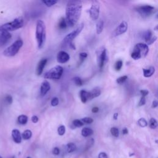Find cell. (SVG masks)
<instances>
[{
	"label": "cell",
	"mask_w": 158,
	"mask_h": 158,
	"mask_svg": "<svg viewBox=\"0 0 158 158\" xmlns=\"http://www.w3.org/2000/svg\"><path fill=\"white\" fill-rule=\"evenodd\" d=\"M82 3L80 1H69L66 6V20L68 25L72 27L77 24L80 17Z\"/></svg>",
	"instance_id": "obj_1"
},
{
	"label": "cell",
	"mask_w": 158,
	"mask_h": 158,
	"mask_svg": "<svg viewBox=\"0 0 158 158\" xmlns=\"http://www.w3.org/2000/svg\"><path fill=\"white\" fill-rule=\"evenodd\" d=\"M36 39L38 48H43L46 40V26L43 20H38L36 26Z\"/></svg>",
	"instance_id": "obj_2"
},
{
	"label": "cell",
	"mask_w": 158,
	"mask_h": 158,
	"mask_svg": "<svg viewBox=\"0 0 158 158\" xmlns=\"http://www.w3.org/2000/svg\"><path fill=\"white\" fill-rule=\"evenodd\" d=\"M83 27H84V24L82 23L78 26L76 30H74L70 34L67 35L62 41V48H64L67 46L70 47V46L72 44H73L72 43L73 40L81 33V31H82L83 29Z\"/></svg>",
	"instance_id": "obj_3"
},
{
	"label": "cell",
	"mask_w": 158,
	"mask_h": 158,
	"mask_svg": "<svg viewBox=\"0 0 158 158\" xmlns=\"http://www.w3.org/2000/svg\"><path fill=\"white\" fill-rule=\"evenodd\" d=\"M24 22L23 18L19 17L17 18H15L13 21H11V22H9L0 25V28L6 30L9 32L10 31H14L22 28L24 25Z\"/></svg>",
	"instance_id": "obj_4"
},
{
	"label": "cell",
	"mask_w": 158,
	"mask_h": 158,
	"mask_svg": "<svg viewBox=\"0 0 158 158\" xmlns=\"http://www.w3.org/2000/svg\"><path fill=\"white\" fill-rule=\"evenodd\" d=\"M23 46V41L20 39H19L14 41V43L9 46L3 52V55L7 57H13L15 55L17 54L20 49Z\"/></svg>",
	"instance_id": "obj_5"
},
{
	"label": "cell",
	"mask_w": 158,
	"mask_h": 158,
	"mask_svg": "<svg viewBox=\"0 0 158 158\" xmlns=\"http://www.w3.org/2000/svg\"><path fill=\"white\" fill-rule=\"evenodd\" d=\"M64 69L61 66H56L52 69L47 71L44 75V78L46 79H52V80H59L61 77Z\"/></svg>",
	"instance_id": "obj_6"
},
{
	"label": "cell",
	"mask_w": 158,
	"mask_h": 158,
	"mask_svg": "<svg viewBox=\"0 0 158 158\" xmlns=\"http://www.w3.org/2000/svg\"><path fill=\"white\" fill-rule=\"evenodd\" d=\"M108 61V57L107 56L106 50L104 47H101V48L98 49L97 51V61L100 69H102Z\"/></svg>",
	"instance_id": "obj_7"
},
{
	"label": "cell",
	"mask_w": 158,
	"mask_h": 158,
	"mask_svg": "<svg viewBox=\"0 0 158 158\" xmlns=\"http://www.w3.org/2000/svg\"><path fill=\"white\" fill-rule=\"evenodd\" d=\"M100 12V4L98 1H93L92 6L89 10V15L92 20H96L98 19Z\"/></svg>",
	"instance_id": "obj_8"
},
{
	"label": "cell",
	"mask_w": 158,
	"mask_h": 158,
	"mask_svg": "<svg viewBox=\"0 0 158 158\" xmlns=\"http://www.w3.org/2000/svg\"><path fill=\"white\" fill-rule=\"evenodd\" d=\"M137 11L143 17H148L150 15L154 14L156 11L155 8L150 5L140 6L137 8Z\"/></svg>",
	"instance_id": "obj_9"
},
{
	"label": "cell",
	"mask_w": 158,
	"mask_h": 158,
	"mask_svg": "<svg viewBox=\"0 0 158 158\" xmlns=\"http://www.w3.org/2000/svg\"><path fill=\"white\" fill-rule=\"evenodd\" d=\"M11 36L9 31L0 28V48L6 45L11 38Z\"/></svg>",
	"instance_id": "obj_10"
},
{
	"label": "cell",
	"mask_w": 158,
	"mask_h": 158,
	"mask_svg": "<svg viewBox=\"0 0 158 158\" xmlns=\"http://www.w3.org/2000/svg\"><path fill=\"white\" fill-rule=\"evenodd\" d=\"M128 29V24L125 21H122L117 27L115 29L113 34V36H117L119 35H122L127 31Z\"/></svg>",
	"instance_id": "obj_11"
},
{
	"label": "cell",
	"mask_w": 158,
	"mask_h": 158,
	"mask_svg": "<svg viewBox=\"0 0 158 158\" xmlns=\"http://www.w3.org/2000/svg\"><path fill=\"white\" fill-rule=\"evenodd\" d=\"M135 48L137 50L141 56V57H145L148 55L149 52V48L148 46L145 43H138L136 44L135 47Z\"/></svg>",
	"instance_id": "obj_12"
},
{
	"label": "cell",
	"mask_w": 158,
	"mask_h": 158,
	"mask_svg": "<svg viewBox=\"0 0 158 158\" xmlns=\"http://www.w3.org/2000/svg\"><path fill=\"white\" fill-rule=\"evenodd\" d=\"M70 59V56L67 52L64 51H59L57 55V61L61 64H64V63L69 61Z\"/></svg>",
	"instance_id": "obj_13"
},
{
	"label": "cell",
	"mask_w": 158,
	"mask_h": 158,
	"mask_svg": "<svg viewBox=\"0 0 158 158\" xmlns=\"http://www.w3.org/2000/svg\"><path fill=\"white\" fill-rule=\"evenodd\" d=\"M50 88H51V86H50V83L46 80L43 81V82H42L41 87H40L41 95V96L46 95V94L50 90Z\"/></svg>",
	"instance_id": "obj_14"
},
{
	"label": "cell",
	"mask_w": 158,
	"mask_h": 158,
	"mask_svg": "<svg viewBox=\"0 0 158 158\" xmlns=\"http://www.w3.org/2000/svg\"><path fill=\"white\" fill-rule=\"evenodd\" d=\"M12 137L15 143H20L22 141V136H21L20 131L17 129L13 130Z\"/></svg>",
	"instance_id": "obj_15"
},
{
	"label": "cell",
	"mask_w": 158,
	"mask_h": 158,
	"mask_svg": "<svg viewBox=\"0 0 158 158\" xmlns=\"http://www.w3.org/2000/svg\"><path fill=\"white\" fill-rule=\"evenodd\" d=\"M47 61H48L47 59H42L38 62L37 68H36V74H37L38 76L41 75V73H43V69L46 64Z\"/></svg>",
	"instance_id": "obj_16"
},
{
	"label": "cell",
	"mask_w": 158,
	"mask_h": 158,
	"mask_svg": "<svg viewBox=\"0 0 158 158\" xmlns=\"http://www.w3.org/2000/svg\"><path fill=\"white\" fill-rule=\"evenodd\" d=\"M101 90H100V89L99 88L96 87V88H93L92 91L89 92V100L99 96L100 94H101Z\"/></svg>",
	"instance_id": "obj_17"
},
{
	"label": "cell",
	"mask_w": 158,
	"mask_h": 158,
	"mask_svg": "<svg viewBox=\"0 0 158 158\" xmlns=\"http://www.w3.org/2000/svg\"><path fill=\"white\" fill-rule=\"evenodd\" d=\"M143 72L145 77H150L155 73V68L153 66H151L148 69H143Z\"/></svg>",
	"instance_id": "obj_18"
},
{
	"label": "cell",
	"mask_w": 158,
	"mask_h": 158,
	"mask_svg": "<svg viewBox=\"0 0 158 158\" xmlns=\"http://www.w3.org/2000/svg\"><path fill=\"white\" fill-rule=\"evenodd\" d=\"M80 97L81 99V101L83 103H86L87 101L89 100V92L82 89L80 92Z\"/></svg>",
	"instance_id": "obj_19"
},
{
	"label": "cell",
	"mask_w": 158,
	"mask_h": 158,
	"mask_svg": "<svg viewBox=\"0 0 158 158\" xmlns=\"http://www.w3.org/2000/svg\"><path fill=\"white\" fill-rule=\"evenodd\" d=\"M103 28H104V22L102 20H98V22L96 23V33L98 35H99L102 33Z\"/></svg>",
	"instance_id": "obj_20"
},
{
	"label": "cell",
	"mask_w": 158,
	"mask_h": 158,
	"mask_svg": "<svg viewBox=\"0 0 158 158\" xmlns=\"http://www.w3.org/2000/svg\"><path fill=\"white\" fill-rule=\"evenodd\" d=\"M93 134V131L92 129H89V128H83L82 130V135L84 137H87V136H89L92 135Z\"/></svg>",
	"instance_id": "obj_21"
},
{
	"label": "cell",
	"mask_w": 158,
	"mask_h": 158,
	"mask_svg": "<svg viewBox=\"0 0 158 158\" xmlns=\"http://www.w3.org/2000/svg\"><path fill=\"white\" fill-rule=\"evenodd\" d=\"M17 121L21 125H25L28 122V117L25 115H20L17 118Z\"/></svg>",
	"instance_id": "obj_22"
},
{
	"label": "cell",
	"mask_w": 158,
	"mask_h": 158,
	"mask_svg": "<svg viewBox=\"0 0 158 158\" xmlns=\"http://www.w3.org/2000/svg\"><path fill=\"white\" fill-rule=\"evenodd\" d=\"M131 58L134 59V60H138L141 58V56L140 53V52L136 48H134L133 52H131Z\"/></svg>",
	"instance_id": "obj_23"
},
{
	"label": "cell",
	"mask_w": 158,
	"mask_h": 158,
	"mask_svg": "<svg viewBox=\"0 0 158 158\" xmlns=\"http://www.w3.org/2000/svg\"><path fill=\"white\" fill-rule=\"evenodd\" d=\"M21 136H22V138L24 140H29L31 137V136H32V133H31V130H26L24 131Z\"/></svg>",
	"instance_id": "obj_24"
},
{
	"label": "cell",
	"mask_w": 158,
	"mask_h": 158,
	"mask_svg": "<svg viewBox=\"0 0 158 158\" xmlns=\"http://www.w3.org/2000/svg\"><path fill=\"white\" fill-rule=\"evenodd\" d=\"M152 37V32H151V31L150 30L146 31L143 34V38L144 39V40L146 42H147V43H148V42L151 39Z\"/></svg>",
	"instance_id": "obj_25"
},
{
	"label": "cell",
	"mask_w": 158,
	"mask_h": 158,
	"mask_svg": "<svg viewBox=\"0 0 158 158\" xmlns=\"http://www.w3.org/2000/svg\"><path fill=\"white\" fill-rule=\"evenodd\" d=\"M44 4H45L47 7H52L55 5L57 1L55 0H45V1H42Z\"/></svg>",
	"instance_id": "obj_26"
},
{
	"label": "cell",
	"mask_w": 158,
	"mask_h": 158,
	"mask_svg": "<svg viewBox=\"0 0 158 158\" xmlns=\"http://www.w3.org/2000/svg\"><path fill=\"white\" fill-rule=\"evenodd\" d=\"M67 26V22H66V19H64V17H62L60 20H59V29L63 30V29H66Z\"/></svg>",
	"instance_id": "obj_27"
},
{
	"label": "cell",
	"mask_w": 158,
	"mask_h": 158,
	"mask_svg": "<svg viewBox=\"0 0 158 158\" xmlns=\"http://www.w3.org/2000/svg\"><path fill=\"white\" fill-rule=\"evenodd\" d=\"M67 151L68 152H72L74 151H76V145L73 143H68L67 145Z\"/></svg>",
	"instance_id": "obj_28"
},
{
	"label": "cell",
	"mask_w": 158,
	"mask_h": 158,
	"mask_svg": "<svg viewBox=\"0 0 158 158\" xmlns=\"http://www.w3.org/2000/svg\"><path fill=\"white\" fill-rule=\"evenodd\" d=\"M149 125H150V127L152 129H155L157 128V120L154 119V118H151L150 120V122H149Z\"/></svg>",
	"instance_id": "obj_29"
},
{
	"label": "cell",
	"mask_w": 158,
	"mask_h": 158,
	"mask_svg": "<svg viewBox=\"0 0 158 158\" xmlns=\"http://www.w3.org/2000/svg\"><path fill=\"white\" fill-rule=\"evenodd\" d=\"M138 124L141 127H145L148 125V122H147V121L144 118H140L138 120Z\"/></svg>",
	"instance_id": "obj_30"
},
{
	"label": "cell",
	"mask_w": 158,
	"mask_h": 158,
	"mask_svg": "<svg viewBox=\"0 0 158 158\" xmlns=\"http://www.w3.org/2000/svg\"><path fill=\"white\" fill-rule=\"evenodd\" d=\"M73 82H74L75 84L77 86L80 87V86L83 85V81L80 77H76L73 78Z\"/></svg>",
	"instance_id": "obj_31"
},
{
	"label": "cell",
	"mask_w": 158,
	"mask_h": 158,
	"mask_svg": "<svg viewBox=\"0 0 158 158\" xmlns=\"http://www.w3.org/2000/svg\"><path fill=\"white\" fill-rule=\"evenodd\" d=\"M122 65H123V62L121 60L117 61L115 64V69L117 71H120V69H122Z\"/></svg>",
	"instance_id": "obj_32"
},
{
	"label": "cell",
	"mask_w": 158,
	"mask_h": 158,
	"mask_svg": "<svg viewBox=\"0 0 158 158\" xmlns=\"http://www.w3.org/2000/svg\"><path fill=\"white\" fill-rule=\"evenodd\" d=\"M110 133H111L112 135L115 136V137H118L119 135V129L116 127H113L110 129Z\"/></svg>",
	"instance_id": "obj_33"
},
{
	"label": "cell",
	"mask_w": 158,
	"mask_h": 158,
	"mask_svg": "<svg viewBox=\"0 0 158 158\" xmlns=\"http://www.w3.org/2000/svg\"><path fill=\"white\" fill-rule=\"evenodd\" d=\"M127 78H128V77L127 76H122L120 77H119L116 80V82L118 84H120V85H121V84L124 83L126 80H127Z\"/></svg>",
	"instance_id": "obj_34"
},
{
	"label": "cell",
	"mask_w": 158,
	"mask_h": 158,
	"mask_svg": "<svg viewBox=\"0 0 158 158\" xmlns=\"http://www.w3.org/2000/svg\"><path fill=\"white\" fill-rule=\"evenodd\" d=\"M66 132V127L64 125H61L59 128L57 129V133L61 136L64 135Z\"/></svg>",
	"instance_id": "obj_35"
},
{
	"label": "cell",
	"mask_w": 158,
	"mask_h": 158,
	"mask_svg": "<svg viewBox=\"0 0 158 158\" xmlns=\"http://www.w3.org/2000/svg\"><path fill=\"white\" fill-rule=\"evenodd\" d=\"M83 123L80 120L76 119L73 121V125L76 127H81L83 125Z\"/></svg>",
	"instance_id": "obj_36"
},
{
	"label": "cell",
	"mask_w": 158,
	"mask_h": 158,
	"mask_svg": "<svg viewBox=\"0 0 158 158\" xmlns=\"http://www.w3.org/2000/svg\"><path fill=\"white\" fill-rule=\"evenodd\" d=\"M82 122L84 124H90L92 123H93V120L92 118L91 117H84L82 119Z\"/></svg>",
	"instance_id": "obj_37"
},
{
	"label": "cell",
	"mask_w": 158,
	"mask_h": 158,
	"mask_svg": "<svg viewBox=\"0 0 158 158\" xmlns=\"http://www.w3.org/2000/svg\"><path fill=\"white\" fill-rule=\"evenodd\" d=\"M4 101L6 102V103L8 104H11L13 103V97L10 95V94H8L4 98Z\"/></svg>",
	"instance_id": "obj_38"
},
{
	"label": "cell",
	"mask_w": 158,
	"mask_h": 158,
	"mask_svg": "<svg viewBox=\"0 0 158 158\" xmlns=\"http://www.w3.org/2000/svg\"><path fill=\"white\" fill-rule=\"evenodd\" d=\"M79 56H80V64H82V63L84 61V60H85V59L87 57L88 55L87 52H80V55H79Z\"/></svg>",
	"instance_id": "obj_39"
},
{
	"label": "cell",
	"mask_w": 158,
	"mask_h": 158,
	"mask_svg": "<svg viewBox=\"0 0 158 158\" xmlns=\"http://www.w3.org/2000/svg\"><path fill=\"white\" fill-rule=\"evenodd\" d=\"M59 104V99L57 98L56 97H55L52 99L51 100V106H57V105H58Z\"/></svg>",
	"instance_id": "obj_40"
},
{
	"label": "cell",
	"mask_w": 158,
	"mask_h": 158,
	"mask_svg": "<svg viewBox=\"0 0 158 158\" xmlns=\"http://www.w3.org/2000/svg\"><path fill=\"white\" fill-rule=\"evenodd\" d=\"M146 104V99H145V97H143L141 96V99H140V101L138 103V106L140 107V106H143V105H145Z\"/></svg>",
	"instance_id": "obj_41"
},
{
	"label": "cell",
	"mask_w": 158,
	"mask_h": 158,
	"mask_svg": "<svg viewBox=\"0 0 158 158\" xmlns=\"http://www.w3.org/2000/svg\"><path fill=\"white\" fill-rule=\"evenodd\" d=\"M140 93L141 94L142 96L145 97L149 94V92L148 90H146V89H141V90H140Z\"/></svg>",
	"instance_id": "obj_42"
},
{
	"label": "cell",
	"mask_w": 158,
	"mask_h": 158,
	"mask_svg": "<svg viewBox=\"0 0 158 158\" xmlns=\"http://www.w3.org/2000/svg\"><path fill=\"white\" fill-rule=\"evenodd\" d=\"M59 153H60V150L58 148H57V147H56V148H55L53 150H52V154L55 155H59Z\"/></svg>",
	"instance_id": "obj_43"
},
{
	"label": "cell",
	"mask_w": 158,
	"mask_h": 158,
	"mask_svg": "<svg viewBox=\"0 0 158 158\" xmlns=\"http://www.w3.org/2000/svg\"><path fill=\"white\" fill-rule=\"evenodd\" d=\"M156 40H157V37H156V36H153V37H152L151 38V39L148 42V43H148V45H151V44H152V43H155V42L156 41Z\"/></svg>",
	"instance_id": "obj_44"
},
{
	"label": "cell",
	"mask_w": 158,
	"mask_h": 158,
	"mask_svg": "<svg viewBox=\"0 0 158 158\" xmlns=\"http://www.w3.org/2000/svg\"><path fill=\"white\" fill-rule=\"evenodd\" d=\"M98 157L99 158H108L106 153H105V152H100L98 155Z\"/></svg>",
	"instance_id": "obj_45"
},
{
	"label": "cell",
	"mask_w": 158,
	"mask_h": 158,
	"mask_svg": "<svg viewBox=\"0 0 158 158\" xmlns=\"http://www.w3.org/2000/svg\"><path fill=\"white\" fill-rule=\"evenodd\" d=\"M38 117L36 116V115H34V116L31 117V121H32V122L34 123H37L38 122Z\"/></svg>",
	"instance_id": "obj_46"
},
{
	"label": "cell",
	"mask_w": 158,
	"mask_h": 158,
	"mask_svg": "<svg viewBox=\"0 0 158 158\" xmlns=\"http://www.w3.org/2000/svg\"><path fill=\"white\" fill-rule=\"evenodd\" d=\"M92 111L93 113H97L99 111V108L98 107H94L92 108Z\"/></svg>",
	"instance_id": "obj_47"
},
{
	"label": "cell",
	"mask_w": 158,
	"mask_h": 158,
	"mask_svg": "<svg viewBox=\"0 0 158 158\" xmlns=\"http://www.w3.org/2000/svg\"><path fill=\"white\" fill-rule=\"evenodd\" d=\"M157 105H158L157 101H154L152 103V108H157Z\"/></svg>",
	"instance_id": "obj_48"
},
{
	"label": "cell",
	"mask_w": 158,
	"mask_h": 158,
	"mask_svg": "<svg viewBox=\"0 0 158 158\" xmlns=\"http://www.w3.org/2000/svg\"><path fill=\"white\" fill-rule=\"evenodd\" d=\"M129 133V131L127 130V128H124L123 130H122V134L124 135H126V134H127Z\"/></svg>",
	"instance_id": "obj_49"
},
{
	"label": "cell",
	"mask_w": 158,
	"mask_h": 158,
	"mask_svg": "<svg viewBox=\"0 0 158 158\" xmlns=\"http://www.w3.org/2000/svg\"><path fill=\"white\" fill-rule=\"evenodd\" d=\"M118 113H115L114 114V115H113V118L114 120H117V117H118Z\"/></svg>",
	"instance_id": "obj_50"
},
{
	"label": "cell",
	"mask_w": 158,
	"mask_h": 158,
	"mask_svg": "<svg viewBox=\"0 0 158 158\" xmlns=\"http://www.w3.org/2000/svg\"><path fill=\"white\" fill-rule=\"evenodd\" d=\"M10 158H15V157H14V156H13V157H10Z\"/></svg>",
	"instance_id": "obj_51"
},
{
	"label": "cell",
	"mask_w": 158,
	"mask_h": 158,
	"mask_svg": "<svg viewBox=\"0 0 158 158\" xmlns=\"http://www.w3.org/2000/svg\"><path fill=\"white\" fill-rule=\"evenodd\" d=\"M27 158H31V157H27Z\"/></svg>",
	"instance_id": "obj_52"
},
{
	"label": "cell",
	"mask_w": 158,
	"mask_h": 158,
	"mask_svg": "<svg viewBox=\"0 0 158 158\" xmlns=\"http://www.w3.org/2000/svg\"><path fill=\"white\" fill-rule=\"evenodd\" d=\"M0 158H2V157L1 156H0Z\"/></svg>",
	"instance_id": "obj_53"
}]
</instances>
